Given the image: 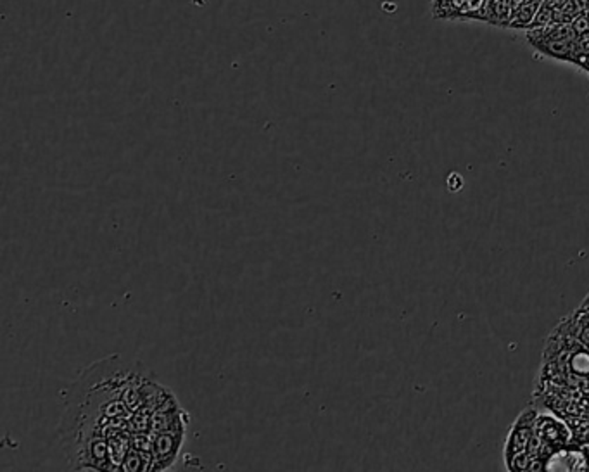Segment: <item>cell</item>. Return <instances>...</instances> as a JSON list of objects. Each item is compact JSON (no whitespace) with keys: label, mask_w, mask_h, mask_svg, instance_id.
Masks as SVG:
<instances>
[{"label":"cell","mask_w":589,"mask_h":472,"mask_svg":"<svg viewBox=\"0 0 589 472\" xmlns=\"http://www.w3.org/2000/svg\"><path fill=\"white\" fill-rule=\"evenodd\" d=\"M572 28L576 31L577 37H583V35L589 33V14L588 10H581L572 21Z\"/></svg>","instance_id":"4"},{"label":"cell","mask_w":589,"mask_h":472,"mask_svg":"<svg viewBox=\"0 0 589 472\" xmlns=\"http://www.w3.org/2000/svg\"><path fill=\"white\" fill-rule=\"evenodd\" d=\"M534 427H536L537 438L549 446H563L567 445V441L570 439V431L567 429V425H563L562 422L555 419V417L540 416L536 424H534Z\"/></svg>","instance_id":"1"},{"label":"cell","mask_w":589,"mask_h":472,"mask_svg":"<svg viewBox=\"0 0 589 472\" xmlns=\"http://www.w3.org/2000/svg\"><path fill=\"white\" fill-rule=\"evenodd\" d=\"M572 368L574 372H577L579 375H588L589 374V353L577 352L576 355L572 356Z\"/></svg>","instance_id":"3"},{"label":"cell","mask_w":589,"mask_h":472,"mask_svg":"<svg viewBox=\"0 0 589 472\" xmlns=\"http://www.w3.org/2000/svg\"><path fill=\"white\" fill-rule=\"evenodd\" d=\"M541 6V0H529L526 6L520 7L515 14H513L512 21H510L508 28H526L533 23L534 16H536L537 9Z\"/></svg>","instance_id":"2"},{"label":"cell","mask_w":589,"mask_h":472,"mask_svg":"<svg viewBox=\"0 0 589 472\" xmlns=\"http://www.w3.org/2000/svg\"><path fill=\"white\" fill-rule=\"evenodd\" d=\"M463 177L460 173H450L448 175V189L451 192H458L460 189H463Z\"/></svg>","instance_id":"5"}]
</instances>
